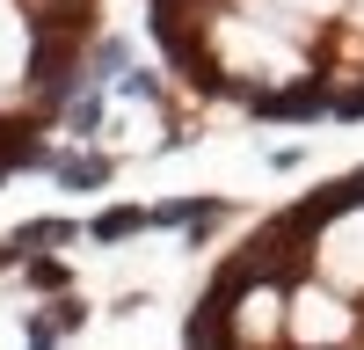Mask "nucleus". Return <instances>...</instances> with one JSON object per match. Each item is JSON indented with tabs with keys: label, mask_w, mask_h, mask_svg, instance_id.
<instances>
[{
	"label": "nucleus",
	"mask_w": 364,
	"mask_h": 350,
	"mask_svg": "<svg viewBox=\"0 0 364 350\" xmlns=\"http://www.w3.org/2000/svg\"><path fill=\"white\" fill-rule=\"evenodd\" d=\"M343 329H350V314H343L336 299H321V292L299 299V336H343Z\"/></svg>",
	"instance_id": "f257e3e1"
},
{
	"label": "nucleus",
	"mask_w": 364,
	"mask_h": 350,
	"mask_svg": "<svg viewBox=\"0 0 364 350\" xmlns=\"http://www.w3.org/2000/svg\"><path fill=\"white\" fill-rule=\"evenodd\" d=\"M8 255H15V248H0V262H8Z\"/></svg>",
	"instance_id": "7ed1b4c3"
},
{
	"label": "nucleus",
	"mask_w": 364,
	"mask_h": 350,
	"mask_svg": "<svg viewBox=\"0 0 364 350\" xmlns=\"http://www.w3.org/2000/svg\"><path fill=\"white\" fill-rule=\"evenodd\" d=\"M132 226H139V212H102V219H95L102 241H117V233H132Z\"/></svg>",
	"instance_id": "f03ea898"
}]
</instances>
